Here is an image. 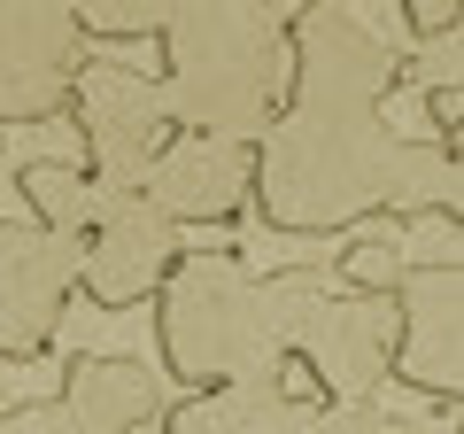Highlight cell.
Returning a JSON list of instances; mask_svg holds the SVG:
<instances>
[{"label": "cell", "instance_id": "9", "mask_svg": "<svg viewBox=\"0 0 464 434\" xmlns=\"http://www.w3.org/2000/svg\"><path fill=\"white\" fill-rule=\"evenodd\" d=\"M70 295H78V249L32 217H0V365L47 357Z\"/></svg>", "mask_w": 464, "mask_h": 434}, {"label": "cell", "instance_id": "4", "mask_svg": "<svg viewBox=\"0 0 464 434\" xmlns=\"http://www.w3.org/2000/svg\"><path fill=\"white\" fill-rule=\"evenodd\" d=\"M63 117L78 124V163L93 171L101 186H124V194H140L148 163L170 140L163 85H155L148 70H132V63H93V54H85L78 78H70Z\"/></svg>", "mask_w": 464, "mask_h": 434}, {"label": "cell", "instance_id": "14", "mask_svg": "<svg viewBox=\"0 0 464 434\" xmlns=\"http://www.w3.org/2000/svg\"><path fill=\"white\" fill-rule=\"evenodd\" d=\"M78 8V32L101 39V47H132V39H155L186 0H70Z\"/></svg>", "mask_w": 464, "mask_h": 434}, {"label": "cell", "instance_id": "6", "mask_svg": "<svg viewBox=\"0 0 464 434\" xmlns=\"http://www.w3.org/2000/svg\"><path fill=\"white\" fill-rule=\"evenodd\" d=\"M163 372H148L140 357H70L54 396L39 403H8L0 411V434H140L163 419Z\"/></svg>", "mask_w": 464, "mask_h": 434}, {"label": "cell", "instance_id": "13", "mask_svg": "<svg viewBox=\"0 0 464 434\" xmlns=\"http://www.w3.org/2000/svg\"><path fill=\"white\" fill-rule=\"evenodd\" d=\"M402 271H411V241L380 233V225H356L348 249H333V287H356V295H395Z\"/></svg>", "mask_w": 464, "mask_h": 434}, {"label": "cell", "instance_id": "12", "mask_svg": "<svg viewBox=\"0 0 464 434\" xmlns=\"http://www.w3.org/2000/svg\"><path fill=\"white\" fill-rule=\"evenodd\" d=\"M325 411L302 365L256 372V380H225V388H194L186 403H163L155 427L163 434H310V419Z\"/></svg>", "mask_w": 464, "mask_h": 434}, {"label": "cell", "instance_id": "7", "mask_svg": "<svg viewBox=\"0 0 464 434\" xmlns=\"http://www.w3.org/2000/svg\"><path fill=\"white\" fill-rule=\"evenodd\" d=\"M387 357H395V295H356V287L325 280V295L310 302L302 341H295L302 380L325 403H364L380 396Z\"/></svg>", "mask_w": 464, "mask_h": 434}, {"label": "cell", "instance_id": "11", "mask_svg": "<svg viewBox=\"0 0 464 434\" xmlns=\"http://www.w3.org/2000/svg\"><path fill=\"white\" fill-rule=\"evenodd\" d=\"M256 186V140H201V133H170L163 155L148 163L140 194L170 217V225H232L248 210Z\"/></svg>", "mask_w": 464, "mask_h": 434}, {"label": "cell", "instance_id": "5", "mask_svg": "<svg viewBox=\"0 0 464 434\" xmlns=\"http://www.w3.org/2000/svg\"><path fill=\"white\" fill-rule=\"evenodd\" d=\"M70 249H78V295L93 302V311H140V302L170 280V264H179L186 241L148 194L101 186L93 217L70 233Z\"/></svg>", "mask_w": 464, "mask_h": 434}, {"label": "cell", "instance_id": "16", "mask_svg": "<svg viewBox=\"0 0 464 434\" xmlns=\"http://www.w3.org/2000/svg\"><path fill=\"white\" fill-rule=\"evenodd\" d=\"M402 70V85H457V32H433V39H418V63H395Z\"/></svg>", "mask_w": 464, "mask_h": 434}, {"label": "cell", "instance_id": "8", "mask_svg": "<svg viewBox=\"0 0 464 434\" xmlns=\"http://www.w3.org/2000/svg\"><path fill=\"white\" fill-rule=\"evenodd\" d=\"M85 32L70 0H0V133L63 117Z\"/></svg>", "mask_w": 464, "mask_h": 434}, {"label": "cell", "instance_id": "17", "mask_svg": "<svg viewBox=\"0 0 464 434\" xmlns=\"http://www.w3.org/2000/svg\"><path fill=\"white\" fill-rule=\"evenodd\" d=\"M457 124H464V94L457 85H426V140L457 155Z\"/></svg>", "mask_w": 464, "mask_h": 434}, {"label": "cell", "instance_id": "10", "mask_svg": "<svg viewBox=\"0 0 464 434\" xmlns=\"http://www.w3.org/2000/svg\"><path fill=\"white\" fill-rule=\"evenodd\" d=\"M387 380L457 403L464 388V264H411L395 287V357Z\"/></svg>", "mask_w": 464, "mask_h": 434}, {"label": "cell", "instance_id": "1", "mask_svg": "<svg viewBox=\"0 0 464 434\" xmlns=\"http://www.w3.org/2000/svg\"><path fill=\"white\" fill-rule=\"evenodd\" d=\"M402 94L395 47L348 0H302L286 16V94L256 133V186L271 233H356V225H418L457 217V155L387 124Z\"/></svg>", "mask_w": 464, "mask_h": 434}, {"label": "cell", "instance_id": "18", "mask_svg": "<svg viewBox=\"0 0 464 434\" xmlns=\"http://www.w3.org/2000/svg\"><path fill=\"white\" fill-rule=\"evenodd\" d=\"M402 24H411V39H433V32H457L464 16V0H395Z\"/></svg>", "mask_w": 464, "mask_h": 434}, {"label": "cell", "instance_id": "2", "mask_svg": "<svg viewBox=\"0 0 464 434\" xmlns=\"http://www.w3.org/2000/svg\"><path fill=\"white\" fill-rule=\"evenodd\" d=\"M325 295V271L295 264V271H248L232 249H179L170 280L155 287V350H163L170 380L194 388H225V380H256V372L295 365L302 318Z\"/></svg>", "mask_w": 464, "mask_h": 434}, {"label": "cell", "instance_id": "3", "mask_svg": "<svg viewBox=\"0 0 464 434\" xmlns=\"http://www.w3.org/2000/svg\"><path fill=\"white\" fill-rule=\"evenodd\" d=\"M163 47V109L170 133L256 140L286 94V8L279 0H186L155 32Z\"/></svg>", "mask_w": 464, "mask_h": 434}, {"label": "cell", "instance_id": "15", "mask_svg": "<svg viewBox=\"0 0 464 434\" xmlns=\"http://www.w3.org/2000/svg\"><path fill=\"white\" fill-rule=\"evenodd\" d=\"M310 434H418V419H395L380 396H364V403H325Z\"/></svg>", "mask_w": 464, "mask_h": 434}]
</instances>
